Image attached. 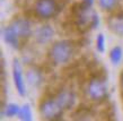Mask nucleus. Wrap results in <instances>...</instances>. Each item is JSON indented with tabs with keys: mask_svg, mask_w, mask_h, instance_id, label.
Segmentation results:
<instances>
[{
	"mask_svg": "<svg viewBox=\"0 0 123 121\" xmlns=\"http://www.w3.org/2000/svg\"><path fill=\"white\" fill-rule=\"evenodd\" d=\"M71 18L81 32L94 30L98 25V16L92 6L82 2H76L71 7Z\"/></svg>",
	"mask_w": 123,
	"mask_h": 121,
	"instance_id": "1",
	"label": "nucleus"
},
{
	"mask_svg": "<svg viewBox=\"0 0 123 121\" xmlns=\"http://www.w3.org/2000/svg\"><path fill=\"white\" fill-rule=\"evenodd\" d=\"M74 54V45L70 41H59L49 49V59L56 66L69 62Z\"/></svg>",
	"mask_w": 123,
	"mask_h": 121,
	"instance_id": "2",
	"label": "nucleus"
},
{
	"mask_svg": "<svg viewBox=\"0 0 123 121\" xmlns=\"http://www.w3.org/2000/svg\"><path fill=\"white\" fill-rule=\"evenodd\" d=\"M86 94H87V97L92 101H95V102L104 101L107 96V85L104 77L93 76L88 82Z\"/></svg>",
	"mask_w": 123,
	"mask_h": 121,
	"instance_id": "3",
	"label": "nucleus"
},
{
	"mask_svg": "<svg viewBox=\"0 0 123 121\" xmlns=\"http://www.w3.org/2000/svg\"><path fill=\"white\" fill-rule=\"evenodd\" d=\"M38 111L42 119L45 120H59L62 118L64 110L60 106L54 96L48 98H43L40 103Z\"/></svg>",
	"mask_w": 123,
	"mask_h": 121,
	"instance_id": "4",
	"label": "nucleus"
},
{
	"mask_svg": "<svg viewBox=\"0 0 123 121\" xmlns=\"http://www.w3.org/2000/svg\"><path fill=\"white\" fill-rule=\"evenodd\" d=\"M59 12V6L55 0H36L34 5V13L42 19L52 18Z\"/></svg>",
	"mask_w": 123,
	"mask_h": 121,
	"instance_id": "5",
	"label": "nucleus"
},
{
	"mask_svg": "<svg viewBox=\"0 0 123 121\" xmlns=\"http://www.w3.org/2000/svg\"><path fill=\"white\" fill-rule=\"evenodd\" d=\"M9 25L11 26V28L15 31V33L18 35V38L22 40L28 38L32 35V26L31 23L27 20L26 18H14L11 20Z\"/></svg>",
	"mask_w": 123,
	"mask_h": 121,
	"instance_id": "6",
	"label": "nucleus"
},
{
	"mask_svg": "<svg viewBox=\"0 0 123 121\" xmlns=\"http://www.w3.org/2000/svg\"><path fill=\"white\" fill-rule=\"evenodd\" d=\"M12 79H14V84H15V87L17 89V93L20 96H24L26 94V85H25V80H24L22 66L17 59H15L14 64H12Z\"/></svg>",
	"mask_w": 123,
	"mask_h": 121,
	"instance_id": "7",
	"label": "nucleus"
},
{
	"mask_svg": "<svg viewBox=\"0 0 123 121\" xmlns=\"http://www.w3.org/2000/svg\"><path fill=\"white\" fill-rule=\"evenodd\" d=\"M55 100L58 101V103L60 104V106L63 110H69L72 106L75 105L76 102V95L71 89H61L55 94Z\"/></svg>",
	"mask_w": 123,
	"mask_h": 121,
	"instance_id": "8",
	"label": "nucleus"
},
{
	"mask_svg": "<svg viewBox=\"0 0 123 121\" xmlns=\"http://www.w3.org/2000/svg\"><path fill=\"white\" fill-rule=\"evenodd\" d=\"M53 35H54V30L50 25H42L35 31L34 38L38 44H46L52 41Z\"/></svg>",
	"mask_w": 123,
	"mask_h": 121,
	"instance_id": "9",
	"label": "nucleus"
},
{
	"mask_svg": "<svg viewBox=\"0 0 123 121\" xmlns=\"http://www.w3.org/2000/svg\"><path fill=\"white\" fill-rule=\"evenodd\" d=\"M26 80L31 86L40 87L43 83V74L42 70L35 66L28 67L26 70Z\"/></svg>",
	"mask_w": 123,
	"mask_h": 121,
	"instance_id": "10",
	"label": "nucleus"
},
{
	"mask_svg": "<svg viewBox=\"0 0 123 121\" xmlns=\"http://www.w3.org/2000/svg\"><path fill=\"white\" fill-rule=\"evenodd\" d=\"M2 38L5 42L7 43L9 46L14 48V49H19V44H20V38L18 35L15 33V31L11 28V26L8 24L7 26L4 27L2 30Z\"/></svg>",
	"mask_w": 123,
	"mask_h": 121,
	"instance_id": "11",
	"label": "nucleus"
},
{
	"mask_svg": "<svg viewBox=\"0 0 123 121\" xmlns=\"http://www.w3.org/2000/svg\"><path fill=\"white\" fill-rule=\"evenodd\" d=\"M107 26L114 34L119 35V36H123V15L116 14V15L108 17Z\"/></svg>",
	"mask_w": 123,
	"mask_h": 121,
	"instance_id": "12",
	"label": "nucleus"
},
{
	"mask_svg": "<svg viewBox=\"0 0 123 121\" xmlns=\"http://www.w3.org/2000/svg\"><path fill=\"white\" fill-rule=\"evenodd\" d=\"M123 58V50L121 46H114L111 51H110V60L113 64H120V61Z\"/></svg>",
	"mask_w": 123,
	"mask_h": 121,
	"instance_id": "13",
	"label": "nucleus"
},
{
	"mask_svg": "<svg viewBox=\"0 0 123 121\" xmlns=\"http://www.w3.org/2000/svg\"><path fill=\"white\" fill-rule=\"evenodd\" d=\"M19 110H20V108H19L17 104H15V103H9V104H7V105L2 109V114H5V115L8 118H12V117L18 115Z\"/></svg>",
	"mask_w": 123,
	"mask_h": 121,
	"instance_id": "14",
	"label": "nucleus"
},
{
	"mask_svg": "<svg viewBox=\"0 0 123 121\" xmlns=\"http://www.w3.org/2000/svg\"><path fill=\"white\" fill-rule=\"evenodd\" d=\"M97 2H98V6L101 7L102 10L111 12L117 6L119 0H97Z\"/></svg>",
	"mask_w": 123,
	"mask_h": 121,
	"instance_id": "15",
	"label": "nucleus"
},
{
	"mask_svg": "<svg viewBox=\"0 0 123 121\" xmlns=\"http://www.w3.org/2000/svg\"><path fill=\"white\" fill-rule=\"evenodd\" d=\"M17 117L20 120L24 121H31L32 120V110H31L30 104H24L19 110V113Z\"/></svg>",
	"mask_w": 123,
	"mask_h": 121,
	"instance_id": "16",
	"label": "nucleus"
},
{
	"mask_svg": "<svg viewBox=\"0 0 123 121\" xmlns=\"http://www.w3.org/2000/svg\"><path fill=\"white\" fill-rule=\"evenodd\" d=\"M96 48L98 52L105 51V36L103 34H98L96 38Z\"/></svg>",
	"mask_w": 123,
	"mask_h": 121,
	"instance_id": "17",
	"label": "nucleus"
},
{
	"mask_svg": "<svg viewBox=\"0 0 123 121\" xmlns=\"http://www.w3.org/2000/svg\"><path fill=\"white\" fill-rule=\"evenodd\" d=\"M120 88H121V92L123 93V71L120 75Z\"/></svg>",
	"mask_w": 123,
	"mask_h": 121,
	"instance_id": "18",
	"label": "nucleus"
},
{
	"mask_svg": "<svg viewBox=\"0 0 123 121\" xmlns=\"http://www.w3.org/2000/svg\"><path fill=\"white\" fill-rule=\"evenodd\" d=\"M85 4H87V5H89V6H93V4H94V1L95 0H82Z\"/></svg>",
	"mask_w": 123,
	"mask_h": 121,
	"instance_id": "19",
	"label": "nucleus"
},
{
	"mask_svg": "<svg viewBox=\"0 0 123 121\" xmlns=\"http://www.w3.org/2000/svg\"><path fill=\"white\" fill-rule=\"evenodd\" d=\"M122 98H123V93H122Z\"/></svg>",
	"mask_w": 123,
	"mask_h": 121,
	"instance_id": "20",
	"label": "nucleus"
}]
</instances>
